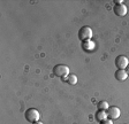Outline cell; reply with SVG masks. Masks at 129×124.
Segmentation results:
<instances>
[{"label": "cell", "mask_w": 129, "mask_h": 124, "mask_svg": "<svg viewBox=\"0 0 129 124\" xmlns=\"http://www.w3.org/2000/svg\"><path fill=\"white\" fill-rule=\"evenodd\" d=\"M24 116H25V119H27L28 122L34 123V122L39 121L40 114H39V111H38L37 109H35V108H29V109H27V110H25Z\"/></svg>", "instance_id": "1"}, {"label": "cell", "mask_w": 129, "mask_h": 124, "mask_svg": "<svg viewBox=\"0 0 129 124\" xmlns=\"http://www.w3.org/2000/svg\"><path fill=\"white\" fill-rule=\"evenodd\" d=\"M92 35H93V32H92L91 28L88 27V25H84V27H82L80 29V31H78V39L82 41L89 40V39L92 38Z\"/></svg>", "instance_id": "2"}, {"label": "cell", "mask_w": 129, "mask_h": 124, "mask_svg": "<svg viewBox=\"0 0 129 124\" xmlns=\"http://www.w3.org/2000/svg\"><path fill=\"white\" fill-rule=\"evenodd\" d=\"M53 74L56 77H61V78H64L69 75V68L64 65H58L53 68Z\"/></svg>", "instance_id": "3"}, {"label": "cell", "mask_w": 129, "mask_h": 124, "mask_svg": "<svg viewBox=\"0 0 129 124\" xmlns=\"http://www.w3.org/2000/svg\"><path fill=\"white\" fill-rule=\"evenodd\" d=\"M106 114H107V118L110 119H118L121 115V110L120 108L116 107V106H110L108 109L106 110Z\"/></svg>", "instance_id": "4"}, {"label": "cell", "mask_w": 129, "mask_h": 124, "mask_svg": "<svg viewBox=\"0 0 129 124\" xmlns=\"http://www.w3.org/2000/svg\"><path fill=\"white\" fill-rule=\"evenodd\" d=\"M128 65H129V60H128V57L124 56V55H119L115 59V66L118 69H123V70H126V68L128 67Z\"/></svg>", "instance_id": "5"}, {"label": "cell", "mask_w": 129, "mask_h": 124, "mask_svg": "<svg viewBox=\"0 0 129 124\" xmlns=\"http://www.w3.org/2000/svg\"><path fill=\"white\" fill-rule=\"evenodd\" d=\"M113 12L115 14L116 16H124L128 12V8L127 6L123 5V4H120V5H115L113 7Z\"/></svg>", "instance_id": "6"}, {"label": "cell", "mask_w": 129, "mask_h": 124, "mask_svg": "<svg viewBox=\"0 0 129 124\" xmlns=\"http://www.w3.org/2000/svg\"><path fill=\"white\" fill-rule=\"evenodd\" d=\"M114 77L116 78V81L123 82L128 78V74H127V71L123 70V69H118V70L115 71V74H114Z\"/></svg>", "instance_id": "7"}, {"label": "cell", "mask_w": 129, "mask_h": 124, "mask_svg": "<svg viewBox=\"0 0 129 124\" xmlns=\"http://www.w3.org/2000/svg\"><path fill=\"white\" fill-rule=\"evenodd\" d=\"M82 48H83L84 51H86V52L93 51V49H94V43H93V40L89 39V40L82 41Z\"/></svg>", "instance_id": "8"}, {"label": "cell", "mask_w": 129, "mask_h": 124, "mask_svg": "<svg viewBox=\"0 0 129 124\" xmlns=\"http://www.w3.org/2000/svg\"><path fill=\"white\" fill-rule=\"evenodd\" d=\"M62 79H63L64 82H67L68 84H70V85H75V84L77 83V76L73 75V74H69L67 77H64V78H62Z\"/></svg>", "instance_id": "9"}, {"label": "cell", "mask_w": 129, "mask_h": 124, "mask_svg": "<svg viewBox=\"0 0 129 124\" xmlns=\"http://www.w3.org/2000/svg\"><path fill=\"white\" fill-rule=\"evenodd\" d=\"M107 118V114H106V110H98L96 113V119L98 122H103L104 119Z\"/></svg>", "instance_id": "10"}, {"label": "cell", "mask_w": 129, "mask_h": 124, "mask_svg": "<svg viewBox=\"0 0 129 124\" xmlns=\"http://www.w3.org/2000/svg\"><path fill=\"white\" fill-rule=\"evenodd\" d=\"M97 107H98V110H107L110 105H108L107 101H99Z\"/></svg>", "instance_id": "11"}, {"label": "cell", "mask_w": 129, "mask_h": 124, "mask_svg": "<svg viewBox=\"0 0 129 124\" xmlns=\"http://www.w3.org/2000/svg\"><path fill=\"white\" fill-rule=\"evenodd\" d=\"M100 124H113V122H112V119L106 118V119H104L103 122H100Z\"/></svg>", "instance_id": "12"}, {"label": "cell", "mask_w": 129, "mask_h": 124, "mask_svg": "<svg viewBox=\"0 0 129 124\" xmlns=\"http://www.w3.org/2000/svg\"><path fill=\"white\" fill-rule=\"evenodd\" d=\"M31 124H43L40 121H37V122H34V123H31Z\"/></svg>", "instance_id": "13"}, {"label": "cell", "mask_w": 129, "mask_h": 124, "mask_svg": "<svg viewBox=\"0 0 129 124\" xmlns=\"http://www.w3.org/2000/svg\"><path fill=\"white\" fill-rule=\"evenodd\" d=\"M126 71H127V74H128V76H129V65H128V67L126 68Z\"/></svg>", "instance_id": "14"}]
</instances>
